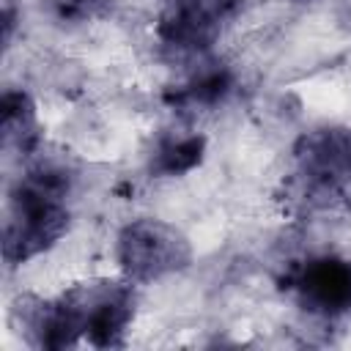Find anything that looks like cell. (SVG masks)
Returning <instances> with one entry per match:
<instances>
[{
    "label": "cell",
    "instance_id": "cell-1",
    "mask_svg": "<svg viewBox=\"0 0 351 351\" xmlns=\"http://www.w3.org/2000/svg\"><path fill=\"white\" fill-rule=\"evenodd\" d=\"M69 195L71 173L58 165H38L16 178L3 222V261L8 266L38 258L69 233Z\"/></svg>",
    "mask_w": 351,
    "mask_h": 351
},
{
    "label": "cell",
    "instance_id": "cell-2",
    "mask_svg": "<svg viewBox=\"0 0 351 351\" xmlns=\"http://www.w3.org/2000/svg\"><path fill=\"white\" fill-rule=\"evenodd\" d=\"M192 255L195 252L186 233L156 217L126 222L115 239L118 266L132 282H156L173 277L192 263Z\"/></svg>",
    "mask_w": 351,
    "mask_h": 351
},
{
    "label": "cell",
    "instance_id": "cell-3",
    "mask_svg": "<svg viewBox=\"0 0 351 351\" xmlns=\"http://www.w3.org/2000/svg\"><path fill=\"white\" fill-rule=\"evenodd\" d=\"M80 340L96 348H118L134 321L132 280H90L60 293Z\"/></svg>",
    "mask_w": 351,
    "mask_h": 351
},
{
    "label": "cell",
    "instance_id": "cell-4",
    "mask_svg": "<svg viewBox=\"0 0 351 351\" xmlns=\"http://www.w3.org/2000/svg\"><path fill=\"white\" fill-rule=\"evenodd\" d=\"M241 5L244 0H173L156 22V38L184 55L206 52Z\"/></svg>",
    "mask_w": 351,
    "mask_h": 351
},
{
    "label": "cell",
    "instance_id": "cell-5",
    "mask_svg": "<svg viewBox=\"0 0 351 351\" xmlns=\"http://www.w3.org/2000/svg\"><path fill=\"white\" fill-rule=\"evenodd\" d=\"M288 293L307 310L324 318L351 313V261L337 255L307 258L285 274Z\"/></svg>",
    "mask_w": 351,
    "mask_h": 351
},
{
    "label": "cell",
    "instance_id": "cell-6",
    "mask_svg": "<svg viewBox=\"0 0 351 351\" xmlns=\"http://www.w3.org/2000/svg\"><path fill=\"white\" fill-rule=\"evenodd\" d=\"M293 154L307 178L321 184L351 181V126L307 132L299 137Z\"/></svg>",
    "mask_w": 351,
    "mask_h": 351
},
{
    "label": "cell",
    "instance_id": "cell-7",
    "mask_svg": "<svg viewBox=\"0 0 351 351\" xmlns=\"http://www.w3.org/2000/svg\"><path fill=\"white\" fill-rule=\"evenodd\" d=\"M0 137L5 154L27 156L41 140V123L36 101L22 88H8L0 99Z\"/></svg>",
    "mask_w": 351,
    "mask_h": 351
},
{
    "label": "cell",
    "instance_id": "cell-8",
    "mask_svg": "<svg viewBox=\"0 0 351 351\" xmlns=\"http://www.w3.org/2000/svg\"><path fill=\"white\" fill-rule=\"evenodd\" d=\"M233 85H236L233 71L225 63L214 60V63H203L200 69H195L176 90L167 93V101L173 107L195 110V112L197 110H211L233 93Z\"/></svg>",
    "mask_w": 351,
    "mask_h": 351
},
{
    "label": "cell",
    "instance_id": "cell-9",
    "mask_svg": "<svg viewBox=\"0 0 351 351\" xmlns=\"http://www.w3.org/2000/svg\"><path fill=\"white\" fill-rule=\"evenodd\" d=\"M206 154L203 134H170L156 143L148 159V170L156 178H176L192 173Z\"/></svg>",
    "mask_w": 351,
    "mask_h": 351
},
{
    "label": "cell",
    "instance_id": "cell-10",
    "mask_svg": "<svg viewBox=\"0 0 351 351\" xmlns=\"http://www.w3.org/2000/svg\"><path fill=\"white\" fill-rule=\"evenodd\" d=\"M49 16L69 25H82L101 19L112 11V0H41Z\"/></svg>",
    "mask_w": 351,
    "mask_h": 351
}]
</instances>
